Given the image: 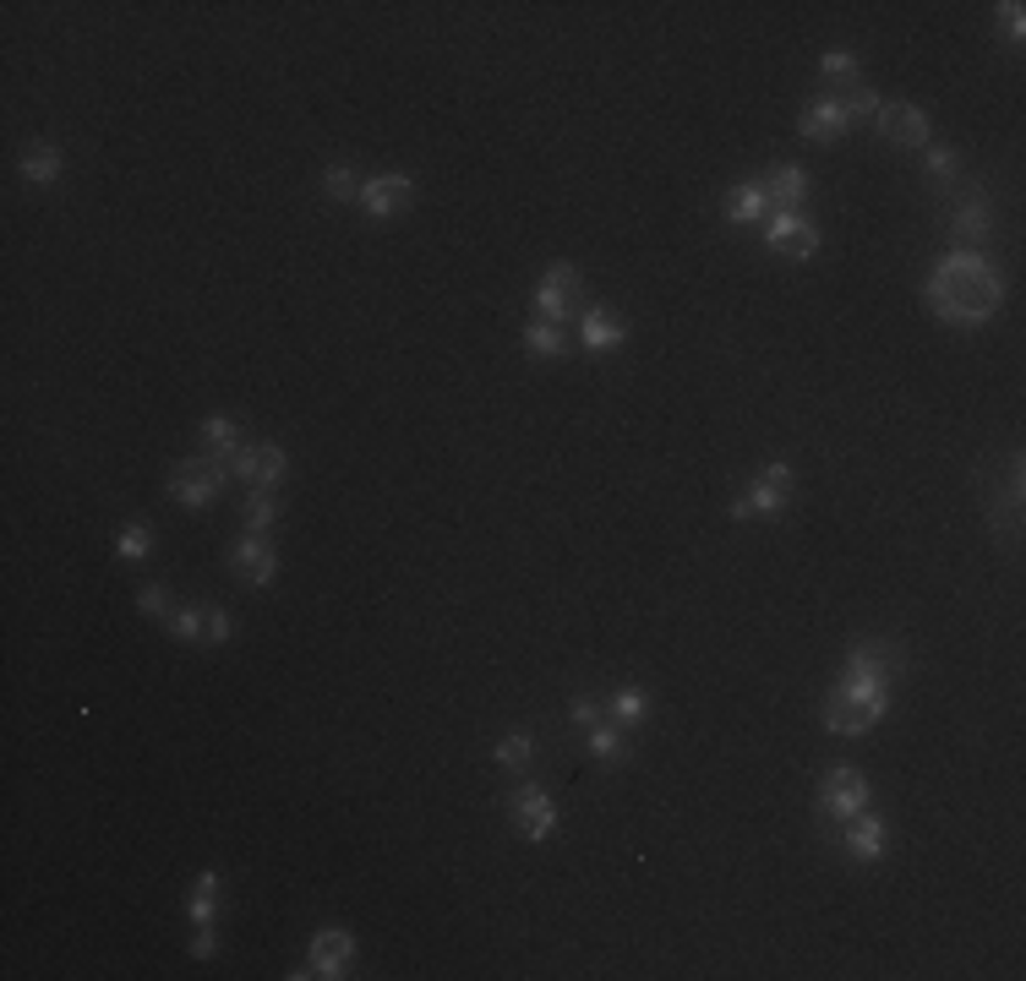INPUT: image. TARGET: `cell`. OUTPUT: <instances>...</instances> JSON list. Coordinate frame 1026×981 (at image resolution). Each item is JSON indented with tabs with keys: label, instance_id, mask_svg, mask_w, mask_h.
<instances>
[{
	"label": "cell",
	"instance_id": "obj_1",
	"mask_svg": "<svg viewBox=\"0 0 1026 981\" xmlns=\"http://www.w3.org/2000/svg\"><path fill=\"white\" fill-rule=\"evenodd\" d=\"M929 306L955 328H983L1005 306V278L977 252H950L929 273Z\"/></svg>",
	"mask_w": 1026,
	"mask_h": 981
},
{
	"label": "cell",
	"instance_id": "obj_2",
	"mask_svg": "<svg viewBox=\"0 0 1026 981\" xmlns=\"http://www.w3.org/2000/svg\"><path fill=\"white\" fill-rule=\"evenodd\" d=\"M885 704H890L885 676H879V671L852 665V671H846V682H840L836 693L825 699V725H831L836 736H863L868 725H879Z\"/></svg>",
	"mask_w": 1026,
	"mask_h": 981
},
{
	"label": "cell",
	"instance_id": "obj_3",
	"mask_svg": "<svg viewBox=\"0 0 1026 981\" xmlns=\"http://www.w3.org/2000/svg\"><path fill=\"white\" fill-rule=\"evenodd\" d=\"M224 463L219 458H181L176 469H170V497L181 502V508H208L213 497H219V486H224Z\"/></svg>",
	"mask_w": 1026,
	"mask_h": 981
},
{
	"label": "cell",
	"instance_id": "obj_4",
	"mask_svg": "<svg viewBox=\"0 0 1026 981\" xmlns=\"http://www.w3.org/2000/svg\"><path fill=\"white\" fill-rule=\"evenodd\" d=\"M224 469H230V474H241L252 491H274V486L284 480V469H289V463H284V452L274 442H241L230 458H224Z\"/></svg>",
	"mask_w": 1026,
	"mask_h": 981
},
{
	"label": "cell",
	"instance_id": "obj_5",
	"mask_svg": "<svg viewBox=\"0 0 1026 981\" xmlns=\"http://www.w3.org/2000/svg\"><path fill=\"white\" fill-rule=\"evenodd\" d=\"M764 241H770V252H781L792 263H808L819 252V230L803 213H770L764 218Z\"/></svg>",
	"mask_w": 1026,
	"mask_h": 981
},
{
	"label": "cell",
	"instance_id": "obj_6",
	"mask_svg": "<svg viewBox=\"0 0 1026 981\" xmlns=\"http://www.w3.org/2000/svg\"><path fill=\"white\" fill-rule=\"evenodd\" d=\"M874 126L896 148H929V115L918 104H879L874 109Z\"/></svg>",
	"mask_w": 1026,
	"mask_h": 981
},
{
	"label": "cell",
	"instance_id": "obj_7",
	"mask_svg": "<svg viewBox=\"0 0 1026 981\" xmlns=\"http://www.w3.org/2000/svg\"><path fill=\"white\" fill-rule=\"evenodd\" d=\"M573 300H579V273L568 268V263H552V268H547V284L536 289V317L562 328V317L573 311Z\"/></svg>",
	"mask_w": 1026,
	"mask_h": 981
},
{
	"label": "cell",
	"instance_id": "obj_8",
	"mask_svg": "<svg viewBox=\"0 0 1026 981\" xmlns=\"http://www.w3.org/2000/svg\"><path fill=\"white\" fill-rule=\"evenodd\" d=\"M819 807L836 812V818H857L868 807V780L863 769H831L825 775V791H819Z\"/></svg>",
	"mask_w": 1026,
	"mask_h": 981
},
{
	"label": "cell",
	"instance_id": "obj_9",
	"mask_svg": "<svg viewBox=\"0 0 1026 981\" xmlns=\"http://www.w3.org/2000/svg\"><path fill=\"white\" fill-rule=\"evenodd\" d=\"M863 93V72H857V61L846 55V50H831L825 61H819V98H831V104H852Z\"/></svg>",
	"mask_w": 1026,
	"mask_h": 981
},
{
	"label": "cell",
	"instance_id": "obj_10",
	"mask_svg": "<svg viewBox=\"0 0 1026 981\" xmlns=\"http://www.w3.org/2000/svg\"><path fill=\"white\" fill-rule=\"evenodd\" d=\"M230 567H235V578H246V584H274V573H279V556H274V545L263 535H246L235 551H230Z\"/></svg>",
	"mask_w": 1026,
	"mask_h": 981
},
{
	"label": "cell",
	"instance_id": "obj_11",
	"mask_svg": "<svg viewBox=\"0 0 1026 981\" xmlns=\"http://www.w3.org/2000/svg\"><path fill=\"white\" fill-rule=\"evenodd\" d=\"M410 202H415V180L410 175L361 180V207H367L372 218H388V213H399V207H410Z\"/></svg>",
	"mask_w": 1026,
	"mask_h": 981
},
{
	"label": "cell",
	"instance_id": "obj_12",
	"mask_svg": "<svg viewBox=\"0 0 1026 981\" xmlns=\"http://www.w3.org/2000/svg\"><path fill=\"white\" fill-rule=\"evenodd\" d=\"M786 497H792V469H786V463H770V469L753 474V486H748L743 502L753 508V513H781Z\"/></svg>",
	"mask_w": 1026,
	"mask_h": 981
},
{
	"label": "cell",
	"instance_id": "obj_13",
	"mask_svg": "<svg viewBox=\"0 0 1026 981\" xmlns=\"http://www.w3.org/2000/svg\"><path fill=\"white\" fill-rule=\"evenodd\" d=\"M350 955H356V943H350V932H339V927H322V932L311 938V971H317V977H345Z\"/></svg>",
	"mask_w": 1026,
	"mask_h": 981
},
{
	"label": "cell",
	"instance_id": "obj_14",
	"mask_svg": "<svg viewBox=\"0 0 1026 981\" xmlns=\"http://www.w3.org/2000/svg\"><path fill=\"white\" fill-rule=\"evenodd\" d=\"M846 126H852V109H846V104L814 98V104L803 109V137H814V142H840Z\"/></svg>",
	"mask_w": 1026,
	"mask_h": 981
},
{
	"label": "cell",
	"instance_id": "obj_15",
	"mask_svg": "<svg viewBox=\"0 0 1026 981\" xmlns=\"http://www.w3.org/2000/svg\"><path fill=\"white\" fill-rule=\"evenodd\" d=\"M764 196H770L775 213H797V202L808 196V175H803V164H775V170L764 175Z\"/></svg>",
	"mask_w": 1026,
	"mask_h": 981
},
{
	"label": "cell",
	"instance_id": "obj_16",
	"mask_svg": "<svg viewBox=\"0 0 1026 981\" xmlns=\"http://www.w3.org/2000/svg\"><path fill=\"white\" fill-rule=\"evenodd\" d=\"M514 818H519V829H525V840H547L552 834V823H558V807H552V797L547 791H519V802H514Z\"/></svg>",
	"mask_w": 1026,
	"mask_h": 981
},
{
	"label": "cell",
	"instance_id": "obj_17",
	"mask_svg": "<svg viewBox=\"0 0 1026 981\" xmlns=\"http://www.w3.org/2000/svg\"><path fill=\"white\" fill-rule=\"evenodd\" d=\"M950 230L966 235V241H983L988 235V196L983 191H961L950 202Z\"/></svg>",
	"mask_w": 1026,
	"mask_h": 981
},
{
	"label": "cell",
	"instance_id": "obj_18",
	"mask_svg": "<svg viewBox=\"0 0 1026 981\" xmlns=\"http://www.w3.org/2000/svg\"><path fill=\"white\" fill-rule=\"evenodd\" d=\"M846 665H863V671H901V665H907V649L890 643V638H863V643H852Z\"/></svg>",
	"mask_w": 1026,
	"mask_h": 981
},
{
	"label": "cell",
	"instance_id": "obj_19",
	"mask_svg": "<svg viewBox=\"0 0 1026 981\" xmlns=\"http://www.w3.org/2000/svg\"><path fill=\"white\" fill-rule=\"evenodd\" d=\"M579 333H584V350H617V344L628 339V328H623L612 311H601V306H590V311L579 317Z\"/></svg>",
	"mask_w": 1026,
	"mask_h": 981
},
{
	"label": "cell",
	"instance_id": "obj_20",
	"mask_svg": "<svg viewBox=\"0 0 1026 981\" xmlns=\"http://www.w3.org/2000/svg\"><path fill=\"white\" fill-rule=\"evenodd\" d=\"M846 851L857 856V862H874L879 851H885V829H879V818H868V812H857L852 823H846Z\"/></svg>",
	"mask_w": 1026,
	"mask_h": 981
},
{
	"label": "cell",
	"instance_id": "obj_21",
	"mask_svg": "<svg viewBox=\"0 0 1026 981\" xmlns=\"http://www.w3.org/2000/svg\"><path fill=\"white\" fill-rule=\"evenodd\" d=\"M764 213H770L764 180H743V185H732V196H727V218H732V224H753V218H764Z\"/></svg>",
	"mask_w": 1026,
	"mask_h": 981
},
{
	"label": "cell",
	"instance_id": "obj_22",
	"mask_svg": "<svg viewBox=\"0 0 1026 981\" xmlns=\"http://www.w3.org/2000/svg\"><path fill=\"white\" fill-rule=\"evenodd\" d=\"M22 175L33 180V185H50V180L61 175V153H55L50 142H33V148L22 153Z\"/></svg>",
	"mask_w": 1026,
	"mask_h": 981
},
{
	"label": "cell",
	"instance_id": "obj_23",
	"mask_svg": "<svg viewBox=\"0 0 1026 981\" xmlns=\"http://www.w3.org/2000/svg\"><path fill=\"white\" fill-rule=\"evenodd\" d=\"M202 442H208V452H213V458L224 463V458H230L235 447L246 442V437H241V426H235V420H219V415H213V420L202 426Z\"/></svg>",
	"mask_w": 1026,
	"mask_h": 981
},
{
	"label": "cell",
	"instance_id": "obj_24",
	"mask_svg": "<svg viewBox=\"0 0 1026 981\" xmlns=\"http://www.w3.org/2000/svg\"><path fill=\"white\" fill-rule=\"evenodd\" d=\"M525 350H530V355H562V328L536 317V322L525 328Z\"/></svg>",
	"mask_w": 1026,
	"mask_h": 981
},
{
	"label": "cell",
	"instance_id": "obj_25",
	"mask_svg": "<svg viewBox=\"0 0 1026 981\" xmlns=\"http://www.w3.org/2000/svg\"><path fill=\"white\" fill-rule=\"evenodd\" d=\"M213 905H219V878L202 873V878H197V894H191V921H197V927H213Z\"/></svg>",
	"mask_w": 1026,
	"mask_h": 981
},
{
	"label": "cell",
	"instance_id": "obj_26",
	"mask_svg": "<svg viewBox=\"0 0 1026 981\" xmlns=\"http://www.w3.org/2000/svg\"><path fill=\"white\" fill-rule=\"evenodd\" d=\"M590 753H595V758H606V764H623V758H628L623 736H617L612 725H601V719L590 725Z\"/></svg>",
	"mask_w": 1026,
	"mask_h": 981
},
{
	"label": "cell",
	"instance_id": "obj_27",
	"mask_svg": "<svg viewBox=\"0 0 1026 981\" xmlns=\"http://www.w3.org/2000/svg\"><path fill=\"white\" fill-rule=\"evenodd\" d=\"M530 753H536V747H530L525 731H514V736L497 742V764H503V769H530Z\"/></svg>",
	"mask_w": 1026,
	"mask_h": 981
},
{
	"label": "cell",
	"instance_id": "obj_28",
	"mask_svg": "<svg viewBox=\"0 0 1026 981\" xmlns=\"http://www.w3.org/2000/svg\"><path fill=\"white\" fill-rule=\"evenodd\" d=\"M322 191L339 196V202H361V180H356V170H345V164L322 170Z\"/></svg>",
	"mask_w": 1026,
	"mask_h": 981
},
{
	"label": "cell",
	"instance_id": "obj_29",
	"mask_svg": "<svg viewBox=\"0 0 1026 981\" xmlns=\"http://www.w3.org/2000/svg\"><path fill=\"white\" fill-rule=\"evenodd\" d=\"M612 714H617V719H623V725H639V719H645V714H650V699H645V693H639V687H623V693H617V699H612Z\"/></svg>",
	"mask_w": 1026,
	"mask_h": 981
},
{
	"label": "cell",
	"instance_id": "obj_30",
	"mask_svg": "<svg viewBox=\"0 0 1026 981\" xmlns=\"http://www.w3.org/2000/svg\"><path fill=\"white\" fill-rule=\"evenodd\" d=\"M268 524H274V497H268V491H252V502H246V530L263 535Z\"/></svg>",
	"mask_w": 1026,
	"mask_h": 981
},
{
	"label": "cell",
	"instance_id": "obj_31",
	"mask_svg": "<svg viewBox=\"0 0 1026 981\" xmlns=\"http://www.w3.org/2000/svg\"><path fill=\"white\" fill-rule=\"evenodd\" d=\"M148 545H154V540H148V524H131V530H120V540H115V551H120L126 562H142Z\"/></svg>",
	"mask_w": 1026,
	"mask_h": 981
},
{
	"label": "cell",
	"instance_id": "obj_32",
	"mask_svg": "<svg viewBox=\"0 0 1026 981\" xmlns=\"http://www.w3.org/2000/svg\"><path fill=\"white\" fill-rule=\"evenodd\" d=\"M165 627H170L176 638H202V627H208V617H202V611H176V617H170Z\"/></svg>",
	"mask_w": 1026,
	"mask_h": 981
},
{
	"label": "cell",
	"instance_id": "obj_33",
	"mask_svg": "<svg viewBox=\"0 0 1026 981\" xmlns=\"http://www.w3.org/2000/svg\"><path fill=\"white\" fill-rule=\"evenodd\" d=\"M568 714H573V725H584V731H590V725L601 719V710H595V699H584V693H579V699L568 704Z\"/></svg>",
	"mask_w": 1026,
	"mask_h": 981
},
{
	"label": "cell",
	"instance_id": "obj_34",
	"mask_svg": "<svg viewBox=\"0 0 1026 981\" xmlns=\"http://www.w3.org/2000/svg\"><path fill=\"white\" fill-rule=\"evenodd\" d=\"M929 175H939V180L955 175V153H944V148H929Z\"/></svg>",
	"mask_w": 1026,
	"mask_h": 981
},
{
	"label": "cell",
	"instance_id": "obj_35",
	"mask_svg": "<svg viewBox=\"0 0 1026 981\" xmlns=\"http://www.w3.org/2000/svg\"><path fill=\"white\" fill-rule=\"evenodd\" d=\"M202 638H208V643H224V638H230V617H224V611H208V627H202Z\"/></svg>",
	"mask_w": 1026,
	"mask_h": 981
},
{
	"label": "cell",
	"instance_id": "obj_36",
	"mask_svg": "<svg viewBox=\"0 0 1026 981\" xmlns=\"http://www.w3.org/2000/svg\"><path fill=\"white\" fill-rule=\"evenodd\" d=\"M999 11H1005V28H1011V39H1022V33H1026V17H1022L1026 6H1016V0H1005Z\"/></svg>",
	"mask_w": 1026,
	"mask_h": 981
},
{
	"label": "cell",
	"instance_id": "obj_37",
	"mask_svg": "<svg viewBox=\"0 0 1026 981\" xmlns=\"http://www.w3.org/2000/svg\"><path fill=\"white\" fill-rule=\"evenodd\" d=\"M137 606H142V611H154V617H159V611H165V606H170V600H165V589H159V584H148V589H142V595H137Z\"/></svg>",
	"mask_w": 1026,
	"mask_h": 981
},
{
	"label": "cell",
	"instance_id": "obj_38",
	"mask_svg": "<svg viewBox=\"0 0 1026 981\" xmlns=\"http://www.w3.org/2000/svg\"><path fill=\"white\" fill-rule=\"evenodd\" d=\"M191 955H213V932H208V927L197 932V943H191Z\"/></svg>",
	"mask_w": 1026,
	"mask_h": 981
}]
</instances>
